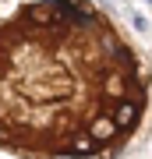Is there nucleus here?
Listing matches in <instances>:
<instances>
[{
    "mask_svg": "<svg viewBox=\"0 0 152 159\" xmlns=\"http://www.w3.org/2000/svg\"><path fill=\"white\" fill-rule=\"evenodd\" d=\"M152 67L92 0H32L0 18V152L113 159L141 131Z\"/></svg>",
    "mask_w": 152,
    "mask_h": 159,
    "instance_id": "1",
    "label": "nucleus"
},
{
    "mask_svg": "<svg viewBox=\"0 0 152 159\" xmlns=\"http://www.w3.org/2000/svg\"><path fill=\"white\" fill-rule=\"evenodd\" d=\"M4 4H7V0H0V7H4Z\"/></svg>",
    "mask_w": 152,
    "mask_h": 159,
    "instance_id": "2",
    "label": "nucleus"
}]
</instances>
